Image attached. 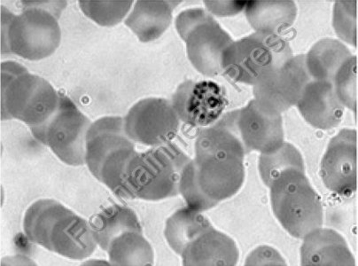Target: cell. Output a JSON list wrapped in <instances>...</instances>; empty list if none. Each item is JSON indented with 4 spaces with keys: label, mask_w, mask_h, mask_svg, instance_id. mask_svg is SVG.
<instances>
[{
    "label": "cell",
    "mask_w": 358,
    "mask_h": 266,
    "mask_svg": "<svg viewBox=\"0 0 358 266\" xmlns=\"http://www.w3.org/2000/svg\"><path fill=\"white\" fill-rule=\"evenodd\" d=\"M23 231L33 244L72 260H84L98 246L90 223L52 199L29 206Z\"/></svg>",
    "instance_id": "cell-1"
},
{
    "label": "cell",
    "mask_w": 358,
    "mask_h": 266,
    "mask_svg": "<svg viewBox=\"0 0 358 266\" xmlns=\"http://www.w3.org/2000/svg\"><path fill=\"white\" fill-rule=\"evenodd\" d=\"M18 15L1 6V52L14 53L29 61L54 55L61 45L58 20L66 1H22Z\"/></svg>",
    "instance_id": "cell-2"
},
{
    "label": "cell",
    "mask_w": 358,
    "mask_h": 266,
    "mask_svg": "<svg viewBox=\"0 0 358 266\" xmlns=\"http://www.w3.org/2000/svg\"><path fill=\"white\" fill-rule=\"evenodd\" d=\"M59 104V93L45 79L15 62L2 63V120L16 119L33 127L44 124Z\"/></svg>",
    "instance_id": "cell-3"
},
{
    "label": "cell",
    "mask_w": 358,
    "mask_h": 266,
    "mask_svg": "<svg viewBox=\"0 0 358 266\" xmlns=\"http://www.w3.org/2000/svg\"><path fill=\"white\" fill-rule=\"evenodd\" d=\"M191 161L173 143L136 153L126 169V188L130 199L157 202L179 194V182Z\"/></svg>",
    "instance_id": "cell-4"
},
{
    "label": "cell",
    "mask_w": 358,
    "mask_h": 266,
    "mask_svg": "<svg viewBox=\"0 0 358 266\" xmlns=\"http://www.w3.org/2000/svg\"><path fill=\"white\" fill-rule=\"evenodd\" d=\"M271 207L285 230L294 238L303 239L322 227L323 206L306 172L288 169L270 186Z\"/></svg>",
    "instance_id": "cell-5"
},
{
    "label": "cell",
    "mask_w": 358,
    "mask_h": 266,
    "mask_svg": "<svg viewBox=\"0 0 358 266\" xmlns=\"http://www.w3.org/2000/svg\"><path fill=\"white\" fill-rule=\"evenodd\" d=\"M292 57L293 51L287 39L255 32L228 46L222 57V72L238 84L254 86Z\"/></svg>",
    "instance_id": "cell-6"
},
{
    "label": "cell",
    "mask_w": 358,
    "mask_h": 266,
    "mask_svg": "<svg viewBox=\"0 0 358 266\" xmlns=\"http://www.w3.org/2000/svg\"><path fill=\"white\" fill-rule=\"evenodd\" d=\"M176 29L198 72L210 78L223 74L222 57L234 40L210 13L202 8L185 10L176 19Z\"/></svg>",
    "instance_id": "cell-7"
},
{
    "label": "cell",
    "mask_w": 358,
    "mask_h": 266,
    "mask_svg": "<svg viewBox=\"0 0 358 266\" xmlns=\"http://www.w3.org/2000/svg\"><path fill=\"white\" fill-rule=\"evenodd\" d=\"M92 122L67 96L59 93L54 115L41 125L29 127L32 134L48 146L64 164H85L86 136Z\"/></svg>",
    "instance_id": "cell-8"
},
{
    "label": "cell",
    "mask_w": 358,
    "mask_h": 266,
    "mask_svg": "<svg viewBox=\"0 0 358 266\" xmlns=\"http://www.w3.org/2000/svg\"><path fill=\"white\" fill-rule=\"evenodd\" d=\"M311 80L305 55L293 56L282 66L266 73L253 86L254 99L268 114L281 115L296 106Z\"/></svg>",
    "instance_id": "cell-9"
},
{
    "label": "cell",
    "mask_w": 358,
    "mask_h": 266,
    "mask_svg": "<svg viewBox=\"0 0 358 266\" xmlns=\"http://www.w3.org/2000/svg\"><path fill=\"white\" fill-rule=\"evenodd\" d=\"M124 121L126 134L132 141L152 148L171 143L180 126L171 102L162 98L141 99L131 106Z\"/></svg>",
    "instance_id": "cell-10"
},
{
    "label": "cell",
    "mask_w": 358,
    "mask_h": 266,
    "mask_svg": "<svg viewBox=\"0 0 358 266\" xmlns=\"http://www.w3.org/2000/svg\"><path fill=\"white\" fill-rule=\"evenodd\" d=\"M245 156L227 151L195 154V179L208 198L217 202L233 197L245 181Z\"/></svg>",
    "instance_id": "cell-11"
},
{
    "label": "cell",
    "mask_w": 358,
    "mask_h": 266,
    "mask_svg": "<svg viewBox=\"0 0 358 266\" xmlns=\"http://www.w3.org/2000/svg\"><path fill=\"white\" fill-rule=\"evenodd\" d=\"M171 103L180 121L192 127H207L221 118L228 101L217 82L188 80L178 86Z\"/></svg>",
    "instance_id": "cell-12"
},
{
    "label": "cell",
    "mask_w": 358,
    "mask_h": 266,
    "mask_svg": "<svg viewBox=\"0 0 358 266\" xmlns=\"http://www.w3.org/2000/svg\"><path fill=\"white\" fill-rule=\"evenodd\" d=\"M321 177L328 190L350 196L357 190V132L343 129L331 139L321 162Z\"/></svg>",
    "instance_id": "cell-13"
},
{
    "label": "cell",
    "mask_w": 358,
    "mask_h": 266,
    "mask_svg": "<svg viewBox=\"0 0 358 266\" xmlns=\"http://www.w3.org/2000/svg\"><path fill=\"white\" fill-rule=\"evenodd\" d=\"M237 127L248 154L252 151L271 154L283 145L282 116L264 111L255 99L238 109Z\"/></svg>",
    "instance_id": "cell-14"
},
{
    "label": "cell",
    "mask_w": 358,
    "mask_h": 266,
    "mask_svg": "<svg viewBox=\"0 0 358 266\" xmlns=\"http://www.w3.org/2000/svg\"><path fill=\"white\" fill-rule=\"evenodd\" d=\"M135 146L124 129L121 116H104L92 122L86 136L85 164L98 178L105 160L117 149Z\"/></svg>",
    "instance_id": "cell-15"
},
{
    "label": "cell",
    "mask_w": 358,
    "mask_h": 266,
    "mask_svg": "<svg viewBox=\"0 0 358 266\" xmlns=\"http://www.w3.org/2000/svg\"><path fill=\"white\" fill-rule=\"evenodd\" d=\"M296 106L305 121L315 128L330 130L343 121L344 106L338 99L331 82L311 80L305 86Z\"/></svg>",
    "instance_id": "cell-16"
},
{
    "label": "cell",
    "mask_w": 358,
    "mask_h": 266,
    "mask_svg": "<svg viewBox=\"0 0 358 266\" xmlns=\"http://www.w3.org/2000/svg\"><path fill=\"white\" fill-rule=\"evenodd\" d=\"M301 265L303 266H355L356 259L339 232L322 227L303 238Z\"/></svg>",
    "instance_id": "cell-17"
},
{
    "label": "cell",
    "mask_w": 358,
    "mask_h": 266,
    "mask_svg": "<svg viewBox=\"0 0 358 266\" xmlns=\"http://www.w3.org/2000/svg\"><path fill=\"white\" fill-rule=\"evenodd\" d=\"M181 257L187 266H234L240 253L233 239L213 227L191 241Z\"/></svg>",
    "instance_id": "cell-18"
},
{
    "label": "cell",
    "mask_w": 358,
    "mask_h": 266,
    "mask_svg": "<svg viewBox=\"0 0 358 266\" xmlns=\"http://www.w3.org/2000/svg\"><path fill=\"white\" fill-rule=\"evenodd\" d=\"M175 3L178 2L138 0L125 19V25L137 36L139 41H155L170 27Z\"/></svg>",
    "instance_id": "cell-19"
},
{
    "label": "cell",
    "mask_w": 358,
    "mask_h": 266,
    "mask_svg": "<svg viewBox=\"0 0 358 266\" xmlns=\"http://www.w3.org/2000/svg\"><path fill=\"white\" fill-rule=\"evenodd\" d=\"M246 18L257 32L280 36L296 21V3L286 1H248Z\"/></svg>",
    "instance_id": "cell-20"
},
{
    "label": "cell",
    "mask_w": 358,
    "mask_h": 266,
    "mask_svg": "<svg viewBox=\"0 0 358 266\" xmlns=\"http://www.w3.org/2000/svg\"><path fill=\"white\" fill-rule=\"evenodd\" d=\"M96 242L107 251L111 242L122 232H143L134 209L121 205H112L94 216L90 220Z\"/></svg>",
    "instance_id": "cell-21"
},
{
    "label": "cell",
    "mask_w": 358,
    "mask_h": 266,
    "mask_svg": "<svg viewBox=\"0 0 358 266\" xmlns=\"http://www.w3.org/2000/svg\"><path fill=\"white\" fill-rule=\"evenodd\" d=\"M352 56L346 46L333 38L321 39L305 55L307 71L315 81L333 83L338 69Z\"/></svg>",
    "instance_id": "cell-22"
},
{
    "label": "cell",
    "mask_w": 358,
    "mask_h": 266,
    "mask_svg": "<svg viewBox=\"0 0 358 266\" xmlns=\"http://www.w3.org/2000/svg\"><path fill=\"white\" fill-rule=\"evenodd\" d=\"M213 228L207 217L197 209L185 207L178 209L166 221V241L178 255L204 232Z\"/></svg>",
    "instance_id": "cell-23"
},
{
    "label": "cell",
    "mask_w": 358,
    "mask_h": 266,
    "mask_svg": "<svg viewBox=\"0 0 358 266\" xmlns=\"http://www.w3.org/2000/svg\"><path fill=\"white\" fill-rule=\"evenodd\" d=\"M107 252L112 265H154V249L143 232H122L111 242Z\"/></svg>",
    "instance_id": "cell-24"
},
{
    "label": "cell",
    "mask_w": 358,
    "mask_h": 266,
    "mask_svg": "<svg viewBox=\"0 0 358 266\" xmlns=\"http://www.w3.org/2000/svg\"><path fill=\"white\" fill-rule=\"evenodd\" d=\"M258 169L262 181L270 188L278 176L288 169H298L305 172L303 156L296 146L284 142L277 151L271 154H261Z\"/></svg>",
    "instance_id": "cell-25"
},
{
    "label": "cell",
    "mask_w": 358,
    "mask_h": 266,
    "mask_svg": "<svg viewBox=\"0 0 358 266\" xmlns=\"http://www.w3.org/2000/svg\"><path fill=\"white\" fill-rule=\"evenodd\" d=\"M79 8L86 18L102 27H113L119 24L134 5V1H91L80 0Z\"/></svg>",
    "instance_id": "cell-26"
},
{
    "label": "cell",
    "mask_w": 358,
    "mask_h": 266,
    "mask_svg": "<svg viewBox=\"0 0 358 266\" xmlns=\"http://www.w3.org/2000/svg\"><path fill=\"white\" fill-rule=\"evenodd\" d=\"M334 92L344 106L356 111L357 105V58L350 56L338 69L333 80Z\"/></svg>",
    "instance_id": "cell-27"
},
{
    "label": "cell",
    "mask_w": 358,
    "mask_h": 266,
    "mask_svg": "<svg viewBox=\"0 0 358 266\" xmlns=\"http://www.w3.org/2000/svg\"><path fill=\"white\" fill-rule=\"evenodd\" d=\"M179 194L183 196L187 207L203 211L213 209L218 204L205 195L199 188L195 179L193 160L188 162L182 172L180 182H179Z\"/></svg>",
    "instance_id": "cell-28"
},
{
    "label": "cell",
    "mask_w": 358,
    "mask_h": 266,
    "mask_svg": "<svg viewBox=\"0 0 358 266\" xmlns=\"http://www.w3.org/2000/svg\"><path fill=\"white\" fill-rule=\"evenodd\" d=\"M357 2L337 1L334 8V28L348 44L357 46Z\"/></svg>",
    "instance_id": "cell-29"
},
{
    "label": "cell",
    "mask_w": 358,
    "mask_h": 266,
    "mask_svg": "<svg viewBox=\"0 0 358 266\" xmlns=\"http://www.w3.org/2000/svg\"><path fill=\"white\" fill-rule=\"evenodd\" d=\"M280 252L270 246H260L252 251L246 260V265H286Z\"/></svg>",
    "instance_id": "cell-30"
},
{
    "label": "cell",
    "mask_w": 358,
    "mask_h": 266,
    "mask_svg": "<svg viewBox=\"0 0 358 266\" xmlns=\"http://www.w3.org/2000/svg\"><path fill=\"white\" fill-rule=\"evenodd\" d=\"M248 1H204L208 11L217 16L238 15L246 8Z\"/></svg>",
    "instance_id": "cell-31"
}]
</instances>
